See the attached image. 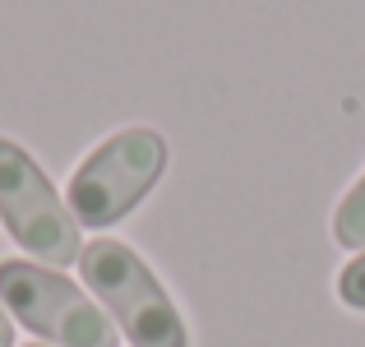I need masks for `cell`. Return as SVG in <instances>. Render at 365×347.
Wrapping results in <instances>:
<instances>
[{
  "mask_svg": "<svg viewBox=\"0 0 365 347\" xmlns=\"http://www.w3.org/2000/svg\"><path fill=\"white\" fill-rule=\"evenodd\" d=\"M79 273L134 347H190V329L180 320L176 301L125 241L111 236L88 241L79 255Z\"/></svg>",
  "mask_w": 365,
  "mask_h": 347,
  "instance_id": "cell-1",
  "label": "cell"
},
{
  "mask_svg": "<svg viewBox=\"0 0 365 347\" xmlns=\"http://www.w3.org/2000/svg\"><path fill=\"white\" fill-rule=\"evenodd\" d=\"M167 171V139L148 125H130L102 139L88 158L74 167L65 204L79 227H111L158 186Z\"/></svg>",
  "mask_w": 365,
  "mask_h": 347,
  "instance_id": "cell-2",
  "label": "cell"
},
{
  "mask_svg": "<svg viewBox=\"0 0 365 347\" xmlns=\"http://www.w3.org/2000/svg\"><path fill=\"white\" fill-rule=\"evenodd\" d=\"M0 306L56 347H116V324L107 320V311L61 268L0 259Z\"/></svg>",
  "mask_w": 365,
  "mask_h": 347,
  "instance_id": "cell-3",
  "label": "cell"
},
{
  "mask_svg": "<svg viewBox=\"0 0 365 347\" xmlns=\"http://www.w3.org/2000/svg\"><path fill=\"white\" fill-rule=\"evenodd\" d=\"M0 223L9 236L46 268L79 264L83 241L70 204L56 195L46 171L33 162V153L0 134Z\"/></svg>",
  "mask_w": 365,
  "mask_h": 347,
  "instance_id": "cell-4",
  "label": "cell"
},
{
  "mask_svg": "<svg viewBox=\"0 0 365 347\" xmlns=\"http://www.w3.org/2000/svg\"><path fill=\"white\" fill-rule=\"evenodd\" d=\"M333 236H338V246H347V250L365 246V176L342 195L338 213H333Z\"/></svg>",
  "mask_w": 365,
  "mask_h": 347,
  "instance_id": "cell-5",
  "label": "cell"
},
{
  "mask_svg": "<svg viewBox=\"0 0 365 347\" xmlns=\"http://www.w3.org/2000/svg\"><path fill=\"white\" fill-rule=\"evenodd\" d=\"M338 296H342V306H351V311H365V250L338 273Z\"/></svg>",
  "mask_w": 365,
  "mask_h": 347,
  "instance_id": "cell-6",
  "label": "cell"
},
{
  "mask_svg": "<svg viewBox=\"0 0 365 347\" xmlns=\"http://www.w3.org/2000/svg\"><path fill=\"white\" fill-rule=\"evenodd\" d=\"M14 343V324H9V311L0 306V347H9Z\"/></svg>",
  "mask_w": 365,
  "mask_h": 347,
  "instance_id": "cell-7",
  "label": "cell"
},
{
  "mask_svg": "<svg viewBox=\"0 0 365 347\" xmlns=\"http://www.w3.org/2000/svg\"><path fill=\"white\" fill-rule=\"evenodd\" d=\"M24 347H51V343H24Z\"/></svg>",
  "mask_w": 365,
  "mask_h": 347,
  "instance_id": "cell-8",
  "label": "cell"
}]
</instances>
